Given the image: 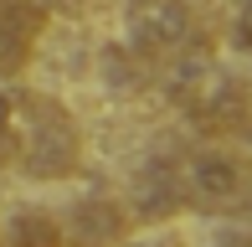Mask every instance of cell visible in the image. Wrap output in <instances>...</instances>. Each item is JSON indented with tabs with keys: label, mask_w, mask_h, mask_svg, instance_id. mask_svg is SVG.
<instances>
[{
	"label": "cell",
	"mask_w": 252,
	"mask_h": 247,
	"mask_svg": "<svg viewBox=\"0 0 252 247\" xmlns=\"http://www.w3.org/2000/svg\"><path fill=\"white\" fill-rule=\"evenodd\" d=\"M0 170L26 181H67L83 170V129L62 98L0 88Z\"/></svg>",
	"instance_id": "6da1fadb"
},
{
	"label": "cell",
	"mask_w": 252,
	"mask_h": 247,
	"mask_svg": "<svg viewBox=\"0 0 252 247\" xmlns=\"http://www.w3.org/2000/svg\"><path fill=\"white\" fill-rule=\"evenodd\" d=\"M170 98L180 103V114L196 124L201 134H216V139H226V134H247V124H252L247 88L237 83L221 62H211L206 52H201V57L175 62V88H170Z\"/></svg>",
	"instance_id": "7a4b0ae2"
},
{
	"label": "cell",
	"mask_w": 252,
	"mask_h": 247,
	"mask_svg": "<svg viewBox=\"0 0 252 247\" xmlns=\"http://www.w3.org/2000/svg\"><path fill=\"white\" fill-rule=\"evenodd\" d=\"M165 185L175 206H196V211H226L237 201H247V190H252L242 160L226 154L221 144H201V150L180 154L165 170Z\"/></svg>",
	"instance_id": "3957f363"
},
{
	"label": "cell",
	"mask_w": 252,
	"mask_h": 247,
	"mask_svg": "<svg viewBox=\"0 0 252 247\" xmlns=\"http://www.w3.org/2000/svg\"><path fill=\"white\" fill-rule=\"evenodd\" d=\"M134 47L159 62H186L201 57L206 47V21L190 0H150L134 16Z\"/></svg>",
	"instance_id": "277c9868"
},
{
	"label": "cell",
	"mask_w": 252,
	"mask_h": 247,
	"mask_svg": "<svg viewBox=\"0 0 252 247\" xmlns=\"http://www.w3.org/2000/svg\"><path fill=\"white\" fill-rule=\"evenodd\" d=\"M41 31H47L41 0H0V77H16L31 62Z\"/></svg>",
	"instance_id": "5b68a950"
},
{
	"label": "cell",
	"mask_w": 252,
	"mask_h": 247,
	"mask_svg": "<svg viewBox=\"0 0 252 247\" xmlns=\"http://www.w3.org/2000/svg\"><path fill=\"white\" fill-rule=\"evenodd\" d=\"M124 232H129L124 206H113V201H77L72 221L62 227V242H72V247H113V242H124Z\"/></svg>",
	"instance_id": "8992f818"
},
{
	"label": "cell",
	"mask_w": 252,
	"mask_h": 247,
	"mask_svg": "<svg viewBox=\"0 0 252 247\" xmlns=\"http://www.w3.org/2000/svg\"><path fill=\"white\" fill-rule=\"evenodd\" d=\"M0 242L5 247H67L62 242V221H57L52 211H41V206L16 211V216H10V232Z\"/></svg>",
	"instance_id": "52a82bcc"
},
{
	"label": "cell",
	"mask_w": 252,
	"mask_h": 247,
	"mask_svg": "<svg viewBox=\"0 0 252 247\" xmlns=\"http://www.w3.org/2000/svg\"><path fill=\"white\" fill-rule=\"evenodd\" d=\"M237 41H242V47L252 52V0L242 5V16H237Z\"/></svg>",
	"instance_id": "ba28073f"
},
{
	"label": "cell",
	"mask_w": 252,
	"mask_h": 247,
	"mask_svg": "<svg viewBox=\"0 0 252 247\" xmlns=\"http://www.w3.org/2000/svg\"><path fill=\"white\" fill-rule=\"evenodd\" d=\"M216 247H252V232H232V237H221Z\"/></svg>",
	"instance_id": "9c48e42d"
},
{
	"label": "cell",
	"mask_w": 252,
	"mask_h": 247,
	"mask_svg": "<svg viewBox=\"0 0 252 247\" xmlns=\"http://www.w3.org/2000/svg\"><path fill=\"white\" fill-rule=\"evenodd\" d=\"M247 201H252V190H247Z\"/></svg>",
	"instance_id": "30bf717a"
},
{
	"label": "cell",
	"mask_w": 252,
	"mask_h": 247,
	"mask_svg": "<svg viewBox=\"0 0 252 247\" xmlns=\"http://www.w3.org/2000/svg\"><path fill=\"white\" fill-rule=\"evenodd\" d=\"M0 247H5V242H0Z\"/></svg>",
	"instance_id": "8fae6325"
}]
</instances>
